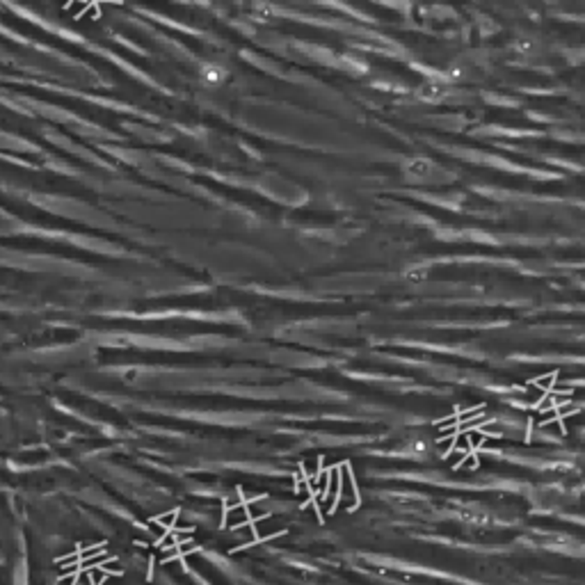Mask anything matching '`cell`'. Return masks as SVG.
<instances>
[{
  "label": "cell",
  "instance_id": "cell-3",
  "mask_svg": "<svg viewBox=\"0 0 585 585\" xmlns=\"http://www.w3.org/2000/svg\"><path fill=\"white\" fill-rule=\"evenodd\" d=\"M407 279L412 284H420L427 279V270L425 267H412V270H407Z\"/></svg>",
  "mask_w": 585,
  "mask_h": 585
},
{
  "label": "cell",
  "instance_id": "cell-2",
  "mask_svg": "<svg viewBox=\"0 0 585 585\" xmlns=\"http://www.w3.org/2000/svg\"><path fill=\"white\" fill-rule=\"evenodd\" d=\"M430 171H432V165H430V160H425V158H414L407 163V174L412 178H416V181L427 178Z\"/></svg>",
  "mask_w": 585,
  "mask_h": 585
},
{
  "label": "cell",
  "instance_id": "cell-5",
  "mask_svg": "<svg viewBox=\"0 0 585 585\" xmlns=\"http://www.w3.org/2000/svg\"><path fill=\"white\" fill-rule=\"evenodd\" d=\"M206 78L213 80V83H217V80L222 78V71H217V69H206Z\"/></svg>",
  "mask_w": 585,
  "mask_h": 585
},
{
  "label": "cell",
  "instance_id": "cell-1",
  "mask_svg": "<svg viewBox=\"0 0 585 585\" xmlns=\"http://www.w3.org/2000/svg\"><path fill=\"white\" fill-rule=\"evenodd\" d=\"M418 96L425 98V101H430V103H437V101H441V98L448 96V85H446L443 80H437V78L425 80V83L418 87Z\"/></svg>",
  "mask_w": 585,
  "mask_h": 585
},
{
  "label": "cell",
  "instance_id": "cell-4",
  "mask_svg": "<svg viewBox=\"0 0 585 585\" xmlns=\"http://www.w3.org/2000/svg\"><path fill=\"white\" fill-rule=\"evenodd\" d=\"M535 46H537V44H535L533 39H528V37H521V39L517 41V48H519V51H521V53H528V55L535 51Z\"/></svg>",
  "mask_w": 585,
  "mask_h": 585
}]
</instances>
